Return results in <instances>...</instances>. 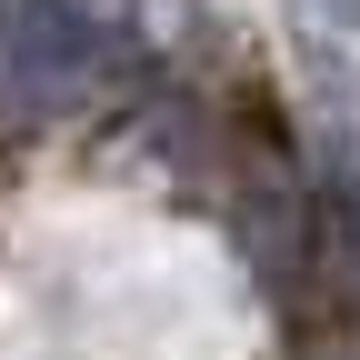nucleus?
Wrapping results in <instances>:
<instances>
[]
</instances>
